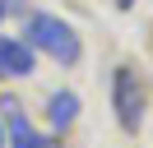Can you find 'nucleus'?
<instances>
[{
  "label": "nucleus",
  "instance_id": "nucleus-1",
  "mask_svg": "<svg viewBox=\"0 0 153 148\" xmlns=\"http://www.w3.org/2000/svg\"><path fill=\"white\" fill-rule=\"evenodd\" d=\"M23 37H28V46L47 51L51 60H60V65H74L79 60V37H74V28L60 23L56 14H33L28 28H23Z\"/></svg>",
  "mask_w": 153,
  "mask_h": 148
},
{
  "label": "nucleus",
  "instance_id": "nucleus-8",
  "mask_svg": "<svg viewBox=\"0 0 153 148\" xmlns=\"http://www.w3.org/2000/svg\"><path fill=\"white\" fill-rule=\"evenodd\" d=\"M0 148H5V125H0Z\"/></svg>",
  "mask_w": 153,
  "mask_h": 148
},
{
  "label": "nucleus",
  "instance_id": "nucleus-6",
  "mask_svg": "<svg viewBox=\"0 0 153 148\" xmlns=\"http://www.w3.org/2000/svg\"><path fill=\"white\" fill-rule=\"evenodd\" d=\"M5 9H10V0H0V18H5Z\"/></svg>",
  "mask_w": 153,
  "mask_h": 148
},
{
  "label": "nucleus",
  "instance_id": "nucleus-3",
  "mask_svg": "<svg viewBox=\"0 0 153 148\" xmlns=\"http://www.w3.org/2000/svg\"><path fill=\"white\" fill-rule=\"evenodd\" d=\"M33 74V46L19 37H0V79H28Z\"/></svg>",
  "mask_w": 153,
  "mask_h": 148
},
{
  "label": "nucleus",
  "instance_id": "nucleus-2",
  "mask_svg": "<svg viewBox=\"0 0 153 148\" xmlns=\"http://www.w3.org/2000/svg\"><path fill=\"white\" fill-rule=\"evenodd\" d=\"M111 107H116V120H121V130H139V120H144V88H139V79H134L130 70H116L111 74Z\"/></svg>",
  "mask_w": 153,
  "mask_h": 148
},
{
  "label": "nucleus",
  "instance_id": "nucleus-4",
  "mask_svg": "<svg viewBox=\"0 0 153 148\" xmlns=\"http://www.w3.org/2000/svg\"><path fill=\"white\" fill-rule=\"evenodd\" d=\"M5 120H10V148H56V139L37 134V130L23 120V111L14 102H5Z\"/></svg>",
  "mask_w": 153,
  "mask_h": 148
},
{
  "label": "nucleus",
  "instance_id": "nucleus-5",
  "mask_svg": "<svg viewBox=\"0 0 153 148\" xmlns=\"http://www.w3.org/2000/svg\"><path fill=\"white\" fill-rule=\"evenodd\" d=\"M47 116H51L56 130H70L74 116H79V97H74V92H56V97L47 102Z\"/></svg>",
  "mask_w": 153,
  "mask_h": 148
},
{
  "label": "nucleus",
  "instance_id": "nucleus-7",
  "mask_svg": "<svg viewBox=\"0 0 153 148\" xmlns=\"http://www.w3.org/2000/svg\"><path fill=\"white\" fill-rule=\"evenodd\" d=\"M116 5H121V9H130V5H134V0H116Z\"/></svg>",
  "mask_w": 153,
  "mask_h": 148
}]
</instances>
